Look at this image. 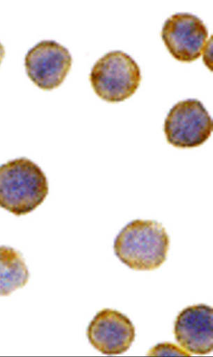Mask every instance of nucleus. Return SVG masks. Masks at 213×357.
<instances>
[{
    "instance_id": "39448f33",
    "label": "nucleus",
    "mask_w": 213,
    "mask_h": 357,
    "mask_svg": "<svg viewBox=\"0 0 213 357\" xmlns=\"http://www.w3.org/2000/svg\"><path fill=\"white\" fill-rule=\"evenodd\" d=\"M68 50L55 40H42L25 57V68L30 79L40 89L52 91L66 79L72 66Z\"/></svg>"
},
{
    "instance_id": "20e7f679",
    "label": "nucleus",
    "mask_w": 213,
    "mask_h": 357,
    "mask_svg": "<svg viewBox=\"0 0 213 357\" xmlns=\"http://www.w3.org/2000/svg\"><path fill=\"white\" fill-rule=\"evenodd\" d=\"M213 123L203 105L189 99L175 105L168 112L163 130L168 144L179 149L198 147L211 136Z\"/></svg>"
},
{
    "instance_id": "f257e3e1",
    "label": "nucleus",
    "mask_w": 213,
    "mask_h": 357,
    "mask_svg": "<svg viewBox=\"0 0 213 357\" xmlns=\"http://www.w3.org/2000/svg\"><path fill=\"white\" fill-rule=\"evenodd\" d=\"M170 238L161 223L137 219L122 229L114 243L119 260L136 271H152L166 260Z\"/></svg>"
},
{
    "instance_id": "1a4fd4ad",
    "label": "nucleus",
    "mask_w": 213,
    "mask_h": 357,
    "mask_svg": "<svg viewBox=\"0 0 213 357\" xmlns=\"http://www.w3.org/2000/svg\"><path fill=\"white\" fill-rule=\"evenodd\" d=\"M29 278L28 268L20 252L0 246V296H8L24 287Z\"/></svg>"
},
{
    "instance_id": "7ed1b4c3",
    "label": "nucleus",
    "mask_w": 213,
    "mask_h": 357,
    "mask_svg": "<svg viewBox=\"0 0 213 357\" xmlns=\"http://www.w3.org/2000/svg\"><path fill=\"white\" fill-rule=\"evenodd\" d=\"M90 80L102 100L116 103L131 98L140 86V68L129 55L111 52L100 59L92 68Z\"/></svg>"
},
{
    "instance_id": "9d476101",
    "label": "nucleus",
    "mask_w": 213,
    "mask_h": 357,
    "mask_svg": "<svg viewBox=\"0 0 213 357\" xmlns=\"http://www.w3.org/2000/svg\"><path fill=\"white\" fill-rule=\"evenodd\" d=\"M147 356H190L189 352L175 344L166 342L156 344L149 350Z\"/></svg>"
},
{
    "instance_id": "0eeeda50",
    "label": "nucleus",
    "mask_w": 213,
    "mask_h": 357,
    "mask_svg": "<svg viewBox=\"0 0 213 357\" xmlns=\"http://www.w3.org/2000/svg\"><path fill=\"white\" fill-rule=\"evenodd\" d=\"M87 336L93 347L105 355L122 354L135 340V328L122 312L105 308L91 322Z\"/></svg>"
},
{
    "instance_id": "f03ea898",
    "label": "nucleus",
    "mask_w": 213,
    "mask_h": 357,
    "mask_svg": "<svg viewBox=\"0 0 213 357\" xmlns=\"http://www.w3.org/2000/svg\"><path fill=\"white\" fill-rule=\"evenodd\" d=\"M49 194L47 178L27 158L0 166V207L20 216L38 207Z\"/></svg>"
},
{
    "instance_id": "423d86ee",
    "label": "nucleus",
    "mask_w": 213,
    "mask_h": 357,
    "mask_svg": "<svg viewBox=\"0 0 213 357\" xmlns=\"http://www.w3.org/2000/svg\"><path fill=\"white\" fill-rule=\"evenodd\" d=\"M208 37V30L198 17L178 13L163 24L161 38L170 54L179 61L193 62L200 57Z\"/></svg>"
},
{
    "instance_id": "9b49d317",
    "label": "nucleus",
    "mask_w": 213,
    "mask_h": 357,
    "mask_svg": "<svg viewBox=\"0 0 213 357\" xmlns=\"http://www.w3.org/2000/svg\"><path fill=\"white\" fill-rule=\"evenodd\" d=\"M6 55V51L5 48L3 47V45L0 43V65H1V63L5 57Z\"/></svg>"
},
{
    "instance_id": "6e6552de",
    "label": "nucleus",
    "mask_w": 213,
    "mask_h": 357,
    "mask_svg": "<svg viewBox=\"0 0 213 357\" xmlns=\"http://www.w3.org/2000/svg\"><path fill=\"white\" fill-rule=\"evenodd\" d=\"M175 334L177 342L187 351L198 355L213 350V309L205 304L184 309L177 318Z\"/></svg>"
}]
</instances>
